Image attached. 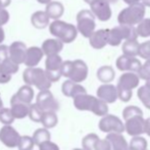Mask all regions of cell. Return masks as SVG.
<instances>
[{"label": "cell", "mask_w": 150, "mask_h": 150, "mask_svg": "<svg viewBox=\"0 0 150 150\" xmlns=\"http://www.w3.org/2000/svg\"><path fill=\"white\" fill-rule=\"evenodd\" d=\"M74 105L77 109L82 111H92L97 117H104L108 113V105L106 102L99 99L98 97L92 96L87 93L79 94L74 97Z\"/></svg>", "instance_id": "1"}, {"label": "cell", "mask_w": 150, "mask_h": 150, "mask_svg": "<svg viewBox=\"0 0 150 150\" xmlns=\"http://www.w3.org/2000/svg\"><path fill=\"white\" fill-rule=\"evenodd\" d=\"M60 69L63 77L76 83H82L85 81L89 73L87 63L81 59L62 61Z\"/></svg>", "instance_id": "2"}, {"label": "cell", "mask_w": 150, "mask_h": 150, "mask_svg": "<svg viewBox=\"0 0 150 150\" xmlns=\"http://www.w3.org/2000/svg\"><path fill=\"white\" fill-rule=\"evenodd\" d=\"M49 26V32L52 36L59 39L63 44H69L77 39L78 30L73 24H69L60 20H54Z\"/></svg>", "instance_id": "3"}, {"label": "cell", "mask_w": 150, "mask_h": 150, "mask_svg": "<svg viewBox=\"0 0 150 150\" xmlns=\"http://www.w3.org/2000/svg\"><path fill=\"white\" fill-rule=\"evenodd\" d=\"M146 13V6L142 3H135L124 8L117 16V22L120 25L136 26L144 18Z\"/></svg>", "instance_id": "4"}, {"label": "cell", "mask_w": 150, "mask_h": 150, "mask_svg": "<svg viewBox=\"0 0 150 150\" xmlns=\"http://www.w3.org/2000/svg\"><path fill=\"white\" fill-rule=\"evenodd\" d=\"M23 80L27 85L34 86L40 91L50 89L52 85V83L46 76L45 69L36 67H27L23 73Z\"/></svg>", "instance_id": "5"}, {"label": "cell", "mask_w": 150, "mask_h": 150, "mask_svg": "<svg viewBox=\"0 0 150 150\" xmlns=\"http://www.w3.org/2000/svg\"><path fill=\"white\" fill-rule=\"evenodd\" d=\"M138 33L134 26L120 25L112 29H108L107 33V44L110 46H119L122 40H137Z\"/></svg>", "instance_id": "6"}, {"label": "cell", "mask_w": 150, "mask_h": 150, "mask_svg": "<svg viewBox=\"0 0 150 150\" xmlns=\"http://www.w3.org/2000/svg\"><path fill=\"white\" fill-rule=\"evenodd\" d=\"M96 22H95L94 14L91 10L83 9L77 14V30L78 33L81 34L83 37L89 38L91 34L95 31Z\"/></svg>", "instance_id": "7"}, {"label": "cell", "mask_w": 150, "mask_h": 150, "mask_svg": "<svg viewBox=\"0 0 150 150\" xmlns=\"http://www.w3.org/2000/svg\"><path fill=\"white\" fill-rule=\"evenodd\" d=\"M99 130L103 133H122L125 132V125L117 115L107 113L99 122Z\"/></svg>", "instance_id": "8"}, {"label": "cell", "mask_w": 150, "mask_h": 150, "mask_svg": "<svg viewBox=\"0 0 150 150\" xmlns=\"http://www.w3.org/2000/svg\"><path fill=\"white\" fill-rule=\"evenodd\" d=\"M36 104L43 111H57L59 109V103L49 89L40 91L36 98Z\"/></svg>", "instance_id": "9"}, {"label": "cell", "mask_w": 150, "mask_h": 150, "mask_svg": "<svg viewBox=\"0 0 150 150\" xmlns=\"http://www.w3.org/2000/svg\"><path fill=\"white\" fill-rule=\"evenodd\" d=\"M90 8L95 18L101 22H107L112 16L110 3L107 0H95L92 4H90Z\"/></svg>", "instance_id": "10"}, {"label": "cell", "mask_w": 150, "mask_h": 150, "mask_svg": "<svg viewBox=\"0 0 150 150\" xmlns=\"http://www.w3.org/2000/svg\"><path fill=\"white\" fill-rule=\"evenodd\" d=\"M144 117L143 115H136L129 117L125 122V131L129 136H140L144 134Z\"/></svg>", "instance_id": "11"}, {"label": "cell", "mask_w": 150, "mask_h": 150, "mask_svg": "<svg viewBox=\"0 0 150 150\" xmlns=\"http://www.w3.org/2000/svg\"><path fill=\"white\" fill-rule=\"evenodd\" d=\"M20 134L10 125H4L0 130V141L8 148H14L18 146Z\"/></svg>", "instance_id": "12"}, {"label": "cell", "mask_w": 150, "mask_h": 150, "mask_svg": "<svg viewBox=\"0 0 150 150\" xmlns=\"http://www.w3.org/2000/svg\"><path fill=\"white\" fill-rule=\"evenodd\" d=\"M20 64L12 61L8 56L0 62V84H6L11 80L12 75L18 71Z\"/></svg>", "instance_id": "13"}, {"label": "cell", "mask_w": 150, "mask_h": 150, "mask_svg": "<svg viewBox=\"0 0 150 150\" xmlns=\"http://www.w3.org/2000/svg\"><path fill=\"white\" fill-rule=\"evenodd\" d=\"M115 64H117V67L119 71L137 73L141 67V65H142V63L138 58L134 57V56H128L122 54V55L117 57Z\"/></svg>", "instance_id": "14"}, {"label": "cell", "mask_w": 150, "mask_h": 150, "mask_svg": "<svg viewBox=\"0 0 150 150\" xmlns=\"http://www.w3.org/2000/svg\"><path fill=\"white\" fill-rule=\"evenodd\" d=\"M27 46L22 41H14L8 47V56L12 61L18 64L24 63L25 56H26Z\"/></svg>", "instance_id": "15"}, {"label": "cell", "mask_w": 150, "mask_h": 150, "mask_svg": "<svg viewBox=\"0 0 150 150\" xmlns=\"http://www.w3.org/2000/svg\"><path fill=\"white\" fill-rule=\"evenodd\" d=\"M96 95L99 99L103 100L104 102L108 103H115L117 99V86L112 85L110 83L107 84H102L101 86H99L97 89Z\"/></svg>", "instance_id": "16"}, {"label": "cell", "mask_w": 150, "mask_h": 150, "mask_svg": "<svg viewBox=\"0 0 150 150\" xmlns=\"http://www.w3.org/2000/svg\"><path fill=\"white\" fill-rule=\"evenodd\" d=\"M139 83H140V78L138 77L137 73L126 71L120 77L117 87L122 88V89L133 90L136 87H138Z\"/></svg>", "instance_id": "17"}, {"label": "cell", "mask_w": 150, "mask_h": 150, "mask_svg": "<svg viewBox=\"0 0 150 150\" xmlns=\"http://www.w3.org/2000/svg\"><path fill=\"white\" fill-rule=\"evenodd\" d=\"M30 104L26 102H23V101L20 100V99L16 96V94H14L13 96L11 97V99H10V105H11L10 110H11L14 119L21 120V119L26 117L29 113Z\"/></svg>", "instance_id": "18"}, {"label": "cell", "mask_w": 150, "mask_h": 150, "mask_svg": "<svg viewBox=\"0 0 150 150\" xmlns=\"http://www.w3.org/2000/svg\"><path fill=\"white\" fill-rule=\"evenodd\" d=\"M43 56H44V53L40 47H37V46L29 47V48H27L24 64H26V67H37L40 61L42 60Z\"/></svg>", "instance_id": "19"}, {"label": "cell", "mask_w": 150, "mask_h": 150, "mask_svg": "<svg viewBox=\"0 0 150 150\" xmlns=\"http://www.w3.org/2000/svg\"><path fill=\"white\" fill-rule=\"evenodd\" d=\"M107 33L108 29H101L94 31L89 37V43L91 47L94 49H102L107 45Z\"/></svg>", "instance_id": "20"}, {"label": "cell", "mask_w": 150, "mask_h": 150, "mask_svg": "<svg viewBox=\"0 0 150 150\" xmlns=\"http://www.w3.org/2000/svg\"><path fill=\"white\" fill-rule=\"evenodd\" d=\"M61 91L62 94L67 97H76L79 94H83V93H87L85 88L80 83H76V82L71 81V80H67L63 82L62 86H61Z\"/></svg>", "instance_id": "21"}, {"label": "cell", "mask_w": 150, "mask_h": 150, "mask_svg": "<svg viewBox=\"0 0 150 150\" xmlns=\"http://www.w3.org/2000/svg\"><path fill=\"white\" fill-rule=\"evenodd\" d=\"M44 55H54V54H59V52L63 49V43L59 39H46L42 43L41 47Z\"/></svg>", "instance_id": "22"}, {"label": "cell", "mask_w": 150, "mask_h": 150, "mask_svg": "<svg viewBox=\"0 0 150 150\" xmlns=\"http://www.w3.org/2000/svg\"><path fill=\"white\" fill-rule=\"evenodd\" d=\"M110 143L111 150H127L129 147L126 138L122 135V133H107L106 138Z\"/></svg>", "instance_id": "23"}, {"label": "cell", "mask_w": 150, "mask_h": 150, "mask_svg": "<svg viewBox=\"0 0 150 150\" xmlns=\"http://www.w3.org/2000/svg\"><path fill=\"white\" fill-rule=\"evenodd\" d=\"M45 12L49 16V18L59 20L64 12V6L59 1H50L46 4Z\"/></svg>", "instance_id": "24"}, {"label": "cell", "mask_w": 150, "mask_h": 150, "mask_svg": "<svg viewBox=\"0 0 150 150\" xmlns=\"http://www.w3.org/2000/svg\"><path fill=\"white\" fill-rule=\"evenodd\" d=\"M50 22L49 16H47V13L45 12V10H38V11H35L31 16V23L34 26V28L39 29V30H42V29H45L46 27H48Z\"/></svg>", "instance_id": "25"}, {"label": "cell", "mask_w": 150, "mask_h": 150, "mask_svg": "<svg viewBox=\"0 0 150 150\" xmlns=\"http://www.w3.org/2000/svg\"><path fill=\"white\" fill-rule=\"evenodd\" d=\"M97 78L103 84L111 83L115 78V71L110 65H103L97 71Z\"/></svg>", "instance_id": "26"}, {"label": "cell", "mask_w": 150, "mask_h": 150, "mask_svg": "<svg viewBox=\"0 0 150 150\" xmlns=\"http://www.w3.org/2000/svg\"><path fill=\"white\" fill-rule=\"evenodd\" d=\"M61 64H62V58L59 54L54 55H48L45 60V71H61Z\"/></svg>", "instance_id": "27"}, {"label": "cell", "mask_w": 150, "mask_h": 150, "mask_svg": "<svg viewBox=\"0 0 150 150\" xmlns=\"http://www.w3.org/2000/svg\"><path fill=\"white\" fill-rule=\"evenodd\" d=\"M139 45H140V43L137 40H128V41H125L122 46V53L125 55L136 57V56H138Z\"/></svg>", "instance_id": "28"}, {"label": "cell", "mask_w": 150, "mask_h": 150, "mask_svg": "<svg viewBox=\"0 0 150 150\" xmlns=\"http://www.w3.org/2000/svg\"><path fill=\"white\" fill-rule=\"evenodd\" d=\"M16 96L18 97L20 100L26 103H32V100L34 98V90L30 85H24L18 89V92L16 93Z\"/></svg>", "instance_id": "29"}, {"label": "cell", "mask_w": 150, "mask_h": 150, "mask_svg": "<svg viewBox=\"0 0 150 150\" xmlns=\"http://www.w3.org/2000/svg\"><path fill=\"white\" fill-rule=\"evenodd\" d=\"M41 122L45 129H52L57 125L58 117L55 111H44L41 117Z\"/></svg>", "instance_id": "30"}, {"label": "cell", "mask_w": 150, "mask_h": 150, "mask_svg": "<svg viewBox=\"0 0 150 150\" xmlns=\"http://www.w3.org/2000/svg\"><path fill=\"white\" fill-rule=\"evenodd\" d=\"M33 141L35 143V145L39 146L41 143L45 142V141L50 140L51 138V135H50V132L48 131V129L42 128V129H38L34 132L33 134Z\"/></svg>", "instance_id": "31"}, {"label": "cell", "mask_w": 150, "mask_h": 150, "mask_svg": "<svg viewBox=\"0 0 150 150\" xmlns=\"http://www.w3.org/2000/svg\"><path fill=\"white\" fill-rule=\"evenodd\" d=\"M137 33L138 36L142 38L150 37V18H143L138 25H137Z\"/></svg>", "instance_id": "32"}, {"label": "cell", "mask_w": 150, "mask_h": 150, "mask_svg": "<svg viewBox=\"0 0 150 150\" xmlns=\"http://www.w3.org/2000/svg\"><path fill=\"white\" fill-rule=\"evenodd\" d=\"M147 146H148L147 140L141 136H134L129 145V147L133 150H147Z\"/></svg>", "instance_id": "33"}, {"label": "cell", "mask_w": 150, "mask_h": 150, "mask_svg": "<svg viewBox=\"0 0 150 150\" xmlns=\"http://www.w3.org/2000/svg\"><path fill=\"white\" fill-rule=\"evenodd\" d=\"M99 137L95 133H90L86 135L82 140V146L84 150H94V146L98 141Z\"/></svg>", "instance_id": "34"}, {"label": "cell", "mask_w": 150, "mask_h": 150, "mask_svg": "<svg viewBox=\"0 0 150 150\" xmlns=\"http://www.w3.org/2000/svg\"><path fill=\"white\" fill-rule=\"evenodd\" d=\"M137 95L140 101L147 109H150V89L146 86H142L137 91Z\"/></svg>", "instance_id": "35"}, {"label": "cell", "mask_w": 150, "mask_h": 150, "mask_svg": "<svg viewBox=\"0 0 150 150\" xmlns=\"http://www.w3.org/2000/svg\"><path fill=\"white\" fill-rule=\"evenodd\" d=\"M34 146H35V143H34L32 137L21 136L16 147H18V150H33Z\"/></svg>", "instance_id": "36"}, {"label": "cell", "mask_w": 150, "mask_h": 150, "mask_svg": "<svg viewBox=\"0 0 150 150\" xmlns=\"http://www.w3.org/2000/svg\"><path fill=\"white\" fill-rule=\"evenodd\" d=\"M44 111L38 106L36 103L34 104H30V108H29V117L35 122H41V117L42 115H43Z\"/></svg>", "instance_id": "37"}, {"label": "cell", "mask_w": 150, "mask_h": 150, "mask_svg": "<svg viewBox=\"0 0 150 150\" xmlns=\"http://www.w3.org/2000/svg\"><path fill=\"white\" fill-rule=\"evenodd\" d=\"M16 120L12 115L10 108H1L0 110V122L3 125H11L13 120Z\"/></svg>", "instance_id": "38"}, {"label": "cell", "mask_w": 150, "mask_h": 150, "mask_svg": "<svg viewBox=\"0 0 150 150\" xmlns=\"http://www.w3.org/2000/svg\"><path fill=\"white\" fill-rule=\"evenodd\" d=\"M136 115H143L142 109L140 107L136 106V105H129V106L125 107L124 110H122V117H124V120H127Z\"/></svg>", "instance_id": "39"}, {"label": "cell", "mask_w": 150, "mask_h": 150, "mask_svg": "<svg viewBox=\"0 0 150 150\" xmlns=\"http://www.w3.org/2000/svg\"><path fill=\"white\" fill-rule=\"evenodd\" d=\"M137 75H138V77L140 79L145 80V81L150 79V58L146 59L144 64L141 65L139 71H137Z\"/></svg>", "instance_id": "40"}, {"label": "cell", "mask_w": 150, "mask_h": 150, "mask_svg": "<svg viewBox=\"0 0 150 150\" xmlns=\"http://www.w3.org/2000/svg\"><path fill=\"white\" fill-rule=\"evenodd\" d=\"M138 56L144 59H149L150 58V40L143 42L139 45Z\"/></svg>", "instance_id": "41"}, {"label": "cell", "mask_w": 150, "mask_h": 150, "mask_svg": "<svg viewBox=\"0 0 150 150\" xmlns=\"http://www.w3.org/2000/svg\"><path fill=\"white\" fill-rule=\"evenodd\" d=\"M117 98H120V100H122V102H129L133 96V90L122 89V88L117 87Z\"/></svg>", "instance_id": "42"}, {"label": "cell", "mask_w": 150, "mask_h": 150, "mask_svg": "<svg viewBox=\"0 0 150 150\" xmlns=\"http://www.w3.org/2000/svg\"><path fill=\"white\" fill-rule=\"evenodd\" d=\"M94 150H111L110 143L107 139H98L94 146Z\"/></svg>", "instance_id": "43"}, {"label": "cell", "mask_w": 150, "mask_h": 150, "mask_svg": "<svg viewBox=\"0 0 150 150\" xmlns=\"http://www.w3.org/2000/svg\"><path fill=\"white\" fill-rule=\"evenodd\" d=\"M39 150H59V147L55 143L48 140L39 145Z\"/></svg>", "instance_id": "44"}, {"label": "cell", "mask_w": 150, "mask_h": 150, "mask_svg": "<svg viewBox=\"0 0 150 150\" xmlns=\"http://www.w3.org/2000/svg\"><path fill=\"white\" fill-rule=\"evenodd\" d=\"M9 12L5 8H0V26H4L9 21Z\"/></svg>", "instance_id": "45"}, {"label": "cell", "mask_w": 150, "mask_h": 150, "mask_svg": "<svg viewBox=\"0 0 150 150\" xmlns=\"http://www.w3.org/2000/svg\"><path fill=\"white\" fill-rule=\"evenodd\" d=\"M8 57V46L0 44V62Z\"/></svg>", "instance_id": "46"}, {"label": "cell", "mask_w": 150, "mask_h": 150, "mask_svg": "<svg viewBox=\"0 0 150 150\" xmlns=\"http://www.w3.org/2000/svg\"><path fill=\"white\" fill-rule=\"evenodd\" d=\"M144 133L150 137V117L144 120Z\"/></svg>", "instance_id": "47"}, {"label": "cell", "mask_w": 150, "mask_h": 150, "mask_svg": "<svg viewBox=\"0 0 150 150\" xmlns=\"http://www.w3.org/2000/svg\"><path fill=\"white\" fill-rule=\"evenodd\" d=\"M11 0H0V8H6L8 5H10Z\"/></svg>", "instance_id": "48"}, {"label": "cell", "mask_w": 150, "mask_h": 150, "mask_svg": "<svg viewBox=\"0 0 150 150\" xmlns=\"http://www.w3.org/2000/svg\"><path fill=\"white\" fill-rule=\"evenodd\" d=\"M4 39H5V32H4L2 26H0V44H2Z\"/></svg>", "instance_id": "49"}, {"label": "cell", "mask_w": 150, "mask_h": 150, "mask_svg": "<svg viewBox=\"0 0 150 150\" xmlns=\"http://www.w3.org/2000/svg\"><path fill=\"white\" fill-rule=\"evenodd\" d=\"M126 4L128 5H132V4H135V3H139L141 2V0H122Z\"/></svg>", "instance_id": "50"}, {"label": "cell", "mask_w": 150, "mask_h": 150, "mask_svg": "<svg viewBox=\"0 0 150 150\" xmlns=\"http://www.w3.org/2000/svg\"><path fill=\"white\" fill-rule=\"evenodd\" d=\"M141 2H142V3L144 4L145 6H147V7H150V0H141Z\"/></svg>", "instance_id": "51"}, {"label": "cell", "mask_w": 150, "mask_h": 150, "mask_svg": "<svg viewBox=\"0 0 150 150\" xmlns=\"http://www.w3.org/2000/svg\"><path fill=\"white\" fill-rule=\"evenodd\" d=\"M39 3H41V4H47L48 2H50L51 0H37Z\"/></svg>", "instance_id": "52"}, {"label": "cell", "mask_w": 150, "mask_h": 150, "mask_svg": "<svg viewBox=\"0 0 150 150\" xmlns=\"http://www.w3.org/2000/svg\"><path fill=\"white\" fill-rule=\"evenodd\" d=\"M144 86H146L147 88H149V89H150V79L146 80V84H145Z\"/></svg>", "instance_id": "53"}, {"label": "cell", "mask_w": 150, "mask_h": 150, "mask_svg": "<svg viewBox=\"0 0 150 150\" xmlns=\"http://www.w3.org/2000/svg\"><path fill=\"white\" fill-rule=\"evenodd\" d=\"M1 108H3V101H2L1 95H0V110H1Z\"/></svg>", "instance_id": "54"}, {"label": "cell", "mask_w": 150, "mask_h": 150, "mask_svg": "<svg viewBox=\"0 0 150 150\" xmlns=\"http://www.w3.org/2000/svg\"><path fill=\"white\" fill-rule=\"evenodd\" d=\"M84 1H85L86 3H87V4H89V5H90V4H92L93 2L95 1V0H84Z\"/></svg>", "instance_id": "55"}, {"label": "cell", "mask_w": 150, "mask_h": 150, "mask_svg": "<svg viewBox=\"0 0 150 150\" xmlns=\"http://www.w3.org/2000/svg\"><path fill=\"white\" fill-rule=\"evenodd\" d=\"M107 1H108L109 3H115V2H117V0H107Z\"/></svg>", "instance_id": "56"}, {"label": "cell", "mask_w": 150, "mask_h": 150, "mask_svg": "<svg viewBox=\"0 0 150 150\" xmlns=\"http://www.w3.org/2000/svg\"><path fill=\"white\" fill-rule=\"evenodd\" d=\"M73 150H84L83 148H74Z\"/></svg>", "instance_id": "57"}, {"label": "cell", "mask_w": 150, "mask_h": 150, "mask_svg": "<svg viewBox=\"0 0 150 150\" xmlns=\"http://www.w3.org/2000/svg\"><path fill=\"white\" fill-rule=\"evenodd\" d=\"M127 150H133L132 148H130V147H128V149H127Z\"/></svg>", "instance_id": "58"}]
</instances>
